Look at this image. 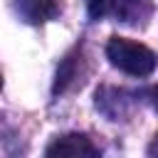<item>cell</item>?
Instances as JSON below:
<instances>
[{"label":"cell","mask_w":158,"mask_h":158,"mask_svg":"<svg viewBox=\"0 0 158 158\" xmlns=\"http://www.w3.org/2000/svg\"><path fill=\"white\" fill-rule=\"evenodd\" d=\"M106 57L111 59V64L116 69H121L131 77H148L158 64V57L151 47L126 40V37H111L106 44Z\"/></svg>","instance_id":"cell-1"},{"label":"cell","mask_w":158,"mask_h":158,"mask_svg":"<svg viewBox=\"0 0 158 158\" xmlns=\"http://www.w3.org/2000/svg\"><path fill=\"white\" fill-rule=\"evenodd\" d=\"M44 153L49 158H94L99 156V148L84 133H67V136L54 138Z\"/></svg>","instance_id":"cell-2"},{"label":"cell","mask_w":158,"mask_h":158,"mask_svg":"<svg viewBox=\"0 0 158 158\" xmlns=\"http://www.w3.org/2000/svg\"><path fill=\"white\" fill-rule=\"evenodd\" d=\"M17 10L30 22H44L57 12V0H17Z\"/></svg>","instance_id":"cell-3"},{"label":"cell","mask_w":158,"mask_h":158,"mask_svg":"<svg viewBox=\"0 0 158 158\" xmlns=\"http://www.w3.org/2000/svg\"><path fill=\"white\" fill-rule=\"evenodd\" d=\"M141 5L143 0H111V12L121 22H136L141 17Z\"/></svg>","instance_id":"cell-4"},{"label":"cell","mask_w":158,"mask_h":158,"mask_svg":"<svg viewBox=\"0 0 158 158\" xmlns=\"http://www.w3.org/2000/svg\"><path fill=\"white\" fill-rule=\"evenodd\" d=\"M86 10L91 20H101L111 10V0H86Z\"/></svg>","instance_id":"cell-5"},{"label":"cell","mask_w":158,"mask_h":158,"mask_svg":"<svg viewBox=\"0 0 158 158\" xmlns=\"http://www.w3.org/2000/svg\"><path fill=\"white\" fill-rule=\"evenodd\" d=\"M148 153H153V156H156V153H158V136H156V141H153V143H151V148H148Z\"/></svg>","instance_id":"cell-6"},{"label":"cell","mask_w":158,"mask_h":158,"mask_svg":"<svg viewBox=\"0 0 158 158\" xmlns=\"http://www.w3.org/2000/svg\"><path fill=\"white\" fill-rule=\"evenodd\" d=\"M153 106H156V111H158V86L153 89Z\"/></svg>","instance_id":"cell-7"}]
</instances>
